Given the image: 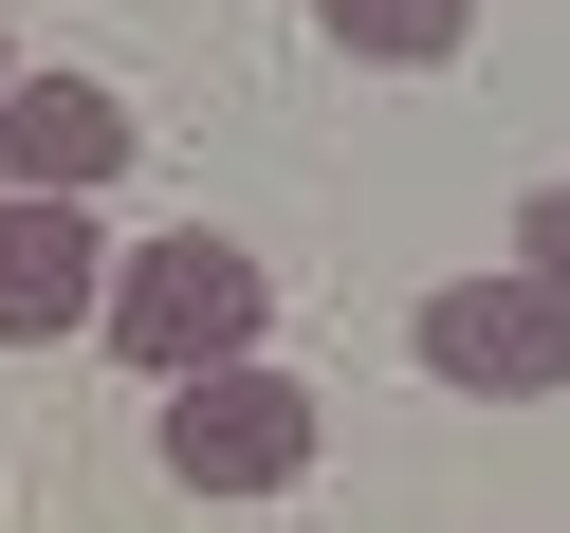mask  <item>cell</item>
<instances>
[{
    "label": "cell",
    "instance_id": "1",
    "mask_svg": "<svg viewBox=\"0 0 570 533\" xmlns=\"http://www.w3.org/2000/svg\"><path fill=\"white\" fill-rule=\"evenodd\" d=\"M258 332H276V276H258V239H222V221L129 239V258H111V313H92V349H111V368H148V386L258 368Z\"/></svg>",
    "mask_w": 570,
    "mask_h": 533
},
{
    "label": "cell",
    "instance_id": "2",
    "mask_svg": "<svg viewBox=\"0 0 570 533\" xmlns=\"http://www.w3.org/2000/svg\"><path fill=\"white\" fill-rule=\"evenodd\" d=\"M405 349H423V386H460V405H552V386H570V295L533 258L442 276V295L405 313Z\"/></svg>",
    "mask_w": 570,
    "mask_h": 533
},
{
    "label": "cell",
    "instance_id": "3",
    "mask_svg": "<svg viewBox=\"0 0 570 533\" xmlns=\"http://www.w3.org/2000/svg\"><path fill=\"white\" fill-rule=\"evenodd\" d=\"M313 442H332V423H313V386L276 368V349H258V368L166 386V478H185V496H295Z\"/></svg>",
    "mask_w": 570,
    "mask_h": 533
},
{
    "label": "cell",
    "instance_id": "4",
    "mask_svg": "<svg viewBox=\"0 0 570 533\" xmlns=\"http://www.w3.org/2000/svg\"><path fill=\"white\" fill-rule=\"evenodd\" d=\"M129 148H148V129H129L111 75H19V92H0V185H19V203H92V185H129Z\"/></svg>",
    "mask_w": 570,
    "mask_h": 533
},
{
    "label": "cell",
    "instance_id": "5",
    "mask_svg": "<svg viewBox=\"0 0 570 533\" xmlns=\"http://www.w3.org/2000/svg\"><path fill=\"white\" fill-rule=\"evenodd\" d=\"M92 313H111L92 203H19V185H0V349H75Z\"/></svg>",
    "mask_w": 570,
    "mask_h": 533
},
{
    "label": "cell",
    "instance_id": "6",
    "mask_svg": "<svg viewBox=\"0 0 570 533\" xmlns=\"http://www.w3.org/2000/svg\"><path fill=\"white\" fill-rule=\"evenodd\" d=\"M313 38L368 56V75H442V56L479 38V0H313Z\"/></svg>",
    "mask_w": 570,
    "mask_h": 533
},
{
    "label": "cell",
    "instance_id": "7",
    "mask_svg": "<svg viewBox=\"0 0 570 533\" xmlns=\"http://www.w3.org/2000/svg\"><path fill=\"white\" fill-rule=\"evenodd\" d=\"M515 258L552 276V295H570V185H533V203H515Z\"/></svg>",
    "mask_w": 570,
    "mask_h": 533
},
{
    "label": "cell",
    "instance_id": "8",
    "mask_svg": "<svg viewBox=\"0 0 570 533\" xmlns=\"http://www.w3.org/2000/svg\"><path fill=\"white\" fill-rule=\"evenodd\" d=\"M0 92H19V38H0Z\"/></svg>",
    "mask_w": 570,
    "mask_h": 533
}]
</instances>
